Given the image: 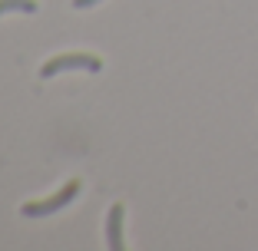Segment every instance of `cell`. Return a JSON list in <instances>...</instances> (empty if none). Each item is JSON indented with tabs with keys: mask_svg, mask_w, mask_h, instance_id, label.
<instances>
[{
	"mask_svg": "<svg viewBox=\"0 0 258 251\" xmlns=\"http://www.w3.org/2000/svg\"><path fill=\"white\" fill-rule=\"evenodd\" d=\"M76 195H80V179H70V182H63L53 195L40 198V202H23L20 215H27V218H46V215H56L60 208H67Z\"/></svg>",
	"mask_w": 258,
	"mask_h": 251,
	"instance_id": "cell-1",
	"label": "cell"
},
{
	"mask_svg": "<svg viewBox=\"0 0 258 251\" xmlns=\"http://www.w3.org/2000/svg\"><path fill=\"white\" fill-rule=\"evenodd\" d=\"M73 69H83V73H99L103 69V60L93 53H63V56H53L40 66V79H53L60 73H73Z\"/></svg>",
	"mask_w": 258,
	"mask_h": 251,
	"instance_id": "cell-2",
	"label": "cell"
},
{
	"mask_svg": "<svg viewBox=\"0 0 258 251\" xmlns=\"http://www.w3.org/2000/svg\"><path fill=\"white\" fill-rule=\"evenodd\" d=\"M122 218H126V205L116 202V205L109 208V215H106V248L109 251L126 248V241H122Z\"/></svg>",
	"mask_w": 258,
	"mask_h": 251,
	"instance_id": "cell-3",
	"label": "cell"
},
{
	"mask_svg": "<svg viewBox=\"0 0 258 251\" xmlns=\"http://www.w3.org/2000/svg\"><path fill=\"white\" fill-rule=\"evenodd\" d=\"M4 14H37V0H0V17Z\"/></svg>",
	"mask_w": 258,
	"mask_h": 251,
	"instance_id": "cell-4",
	"label": "cell"
},
{
	"mask_svg": "<svg viewBox=\"0 0 258 251\" xmlns=\"http://www.w3.org/2000/svg\"><path fill=\"white\" fill-rule=\"evenodd\" d=\"M96 4H103V0H73L76 10H86V7H96Z\"/></svg>",
	"mask_w": 258,
	"mask_h": 251,
	"instance_id": "cell-5",
	"label": "cell"
}]
</instances>
